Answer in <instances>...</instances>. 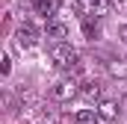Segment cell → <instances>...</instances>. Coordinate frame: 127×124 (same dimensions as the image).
I'll return each mask as SVG.
<instances>
[{"label": "cell", "instance_id": "obj_1", "mask_svg": "<svg viewBox=\"0 0 127 124\" xmlns=\"http://www.w3.org/2000/svg\"><path fill=\"white\" fill-rule=\"evenodd\" d=\"M74 6H77V12L89 21V18H100V15H106L109 6H112V0H74Z\"/></svg>", "mask_w": 127, "mask_h": 124}, {"label": "cell", "instance_id": "obj_2", "mask_svg": "<svg viewBox=\"0 0 127 124\" xmlns=\"http://www.w3.org/2000/svg\"><path fill=\"white\" fill-rule=\"evenodd\" d=\"M50 59H53V65H59V68H71V65H77V50L68 41H59V44L50 47Z\"/></svg>", "mask_w": 127, "mask_h": 124}, {"label": "cell", "instance_id": "obj_3", "mask_svg": "<svg viewBox=\"0 0 127 124\" xmlns=\"http://www.w3.org/2000/svg\"><path fill=\"white\" fill-rule=\"evenodd\" d=\"M74 94H77V83H74L71 77H62V80H56V83L50 86V97H53V100H59V103L71 100Z\"/></svg>", "mask_w": 127, "mask_h": 124}, {"label": "cell", "instance_id": "obj_4", "mask_svg": "<svg viewBox=\"0 0 127 124\" xmlns=\"http://www.w3.org/2000/svg\"><path fill=\"white\" fill-rule=\"evenodd\" d=\"M15 38H18L21 47H35V41H38V30L32 27L30 21H24V24L18 27V32H15Z\"/></svg>", "mask_w": 127, "mask_h": 124}, {"label": "cell", "instance_id": "obj_5", "mask_svg": "<svg viewBox=\"0 0 127 124\" xmlns=\"http://www.w3.org/2000/svg\"><path fill=\"white\" fill-rule=\"evenodd\" d=\"M59 6H62V0H35V12L41 18H47V21H53V15L59 12Z\"/></svg>", "mask_w": 127, "mask_h": 124}, {"label": "cell", "instance_id": "obj_6", "mask_svg": "<svg viewBox=\"0 0 127 124\" xmlns=\"http://www.w3.org/2000/svg\"><path fill=\"white\" fill-rule=\"evenodd\" d=\"M118 109H121V106H118L115 100H100V103H97L100 121H115V118H118Z\"/></svg>", "mask_w": 127, "mask_h": 124}, {"label": "cell", "instance_id": "obj_7", "mask_svg": "<svg viewBox=\"0 0 127 124\" xmlns=\"http://www.w3.org/2000/svg\"><path fill=\"white\" fill-rule=\"evenodd\" d=\"M47 38H53L56 44L62 38H68V24H62V21H47Z\"/></svg>", "mask_w": 127, "mask_h": 124}, {"label": "cell", "instance_id": "obj_8", "mask_svg": "<svg viewBox=\"0 0 127 124\" xmlns=\"http://www.w3.org/2000/svg\"><path fill=\"white\" fill-rule=\"evenodd\" d=\"M97 121H100L97 109H80L77 112V124H97Z\"/></svg>", "mask_w": 127, "mask_h": 124}, {"label": "cell", "instance_id": "obj_9", "mask_svg": "<svg viewBox=\"0 0 127 124\" xmlns=\"http://www.w3.org/2000/svg\"><path fill=\"white\" fill-rule=\"evenodd\" d=\"M83 94H86V97H100V83H97V80H89V83H86V86H83Z\"/></svg>", "mask_w": 127, "mask_h": 124}, {"label": "cell", "instance_id": "obj_10", "mask_svg": "<svg viewBox=\"0 0 127 124\" xmlns=\"http://www.w3.org/2000/svg\"><path fill=\"white\" fill-rule=\"evenodd\" d=\"M109 74L112 77H127V62H121V59L109 62Z\"/></svg>", "mask_w": 127, "mask_h": 124}, {"label": "cell", "instance_id": "obj_11", "mask_svg": "<svg viewBox=\"0 0 127 124\" xmlns=\"http://www.w3.org/2000/svg\"><path fill=\"white\" fill-rule=\"evenodd\" d=\"M9 68H12V65H9V56H3V65H0V71H3V74H9Z\"/></svg>", "mask_w": 127, "mask_h": 124}, {"label": "cell", "instance_id": "obj_12", "mask_svg": "<svg viewBox=\"0 0 127 124\" xmlns=\"http://www.w3.org/2000/svg\"><path fill=\"white\" fill-rule=\"evenodd\" d=\"M121 38H124V44H127V24L121 27Z\"/></svg>", "mask_w": 127, "mask_h": 124}, {"label": "cell", "instance_id": "obj_13", "mask_svg": "<svg viewBox=\"0 0 127 124\" xmlns=\"http://www.w3.org/2000/svg\"><path fill=\"white\" fill-rule=\"evenodd\" d=\"M112 3H121V0H112Z\"/></svg>", "mask_w": 127, "mask_h": 124}]
</instances>
